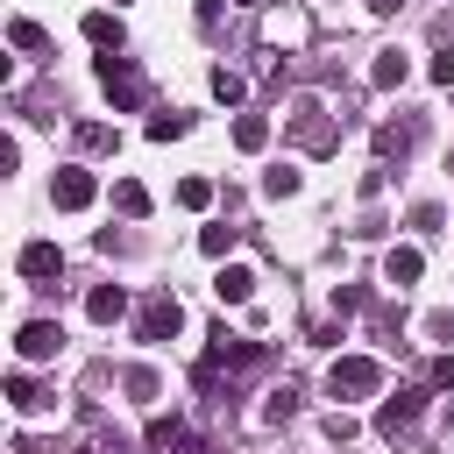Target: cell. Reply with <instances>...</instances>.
<instances>
[{"mask_svg": "<svg viewBox=\"0 0 454 454\" xmlns=\"http://www.w3.org/2000/svg\"><path fill=\"white\" fill-rule=\"evenodd\" d=\"M99 92L114 99V114H135L149 85H142V71H135V57H121V50H106V57H99Z\"/></svg>", "mask_w": 454, "mask_h": 454, "instance_id": "6da1fadb", "label": "cell"}, {"mask_svg": "<svg viewBox=\"0 0 454 454\" xmlns=\"http://www.w3.org/2000/svg\"><path fill=\"white\" fill-rule=\"evenodd\" d=\"M326 390H333V397H376V390H383V362H376V355H340V362L326 369Z\"/></svg>", "mask_w": 454, "mask_h": 454, "instance_id": "7a4b0ae2", "label": "cell"}, {"mask_svg": "<svg viewBox=\"0 0 454 454\" xmlns=\"http://www.w3.org/2000/svg\"><path fill=\"white\" fill-rule=\"evenodd\" d=\"M92 192H99V177H92L85 163H64V170L50 177V199H57L64 213H78V206H92Z\"/></svg>", "mask_w": 454, "mask_h": 454, "instance_id": "3957f363", "label": "cell"}, {"mask_svg": "<svg viewBox=\"0 0 454 454\" xmlns=\"http://www.w3.org/2000/svg\"><path fill=\"white\" fill-rule=\"evenodd\" d=\"M170 333H184V305H177L170 291H156V298L142 305V340H170Z\"/></svg>", "mask_w": 454, "mask_h": 454, "instance_id": "277c9868", "label": "cell"}, {"mask_svg": "<svg viewBox=\"0 0 454 454\" xmlns=\"http://www.w3.org/2000/svg\"><path fill=\"white\" fill-rule=\"evenodd\" d=\"M419 411H426V390H397V397H383V411H376V433H411L419 426Z\"/></svg>", "mask_w": 454, "mask_h": 454, "instance_id": "5b68a950", "label": "cell"}, {"mask_svg": "<svg viewBox=\"0 0 454 454\" xmlns=\"http://www.w3.org/2000/svg\"><path fill=\"white\" fill-rule=\"evenodd\" d=\"M57 348H64V333H57L50 319H28V326H21V340H14V355H21V362H50Z\"/></svg>", "mask_w": 454, "mask_h": 454, "instance_id": "8992f818", "label": "cell"}, {"mask_svg": "<svg viewBox=\"0 0 454 454\" xmlns=\"http://www.w3.org/2000/svg\"><path fill=\"white\" fill-rule=\"evenodd\" d=\"M57 270H64V248H57V241H28V248H21V277H28V284H50Z\"/></svg>", "mask_w": 454, "mask_h": 454, "instance_id": "52a82bcc", "label": "cell"}, {"mask_svg": "<svg viewBox=\"0 0 454 454\" xmlns=\"http://www.w3.org/2000/svg\"><path fill=\"white\" fill-rule=\"evenodd\" d=\"M121 312H128V291H121V284H92V291H85V319H92V326H114Z\"/></svg>", "mask_w": 454, "mask_h": 454, "instance_id": "ba28073f", "label": "cell"}, {"mask_svg": "<svg viewBox=\"0 0 454 454\" xmlns=\"http://www.w3.org/2000/svg\"><path fill=\"white\" fill-rule=\"evenodd\" d=\"M248 291H255V270H248V262H227V270L213 277V298H220V305H248Z\"/></svg>", "mask_w": 454, "mask_h": 454, "instance_id": "9c48e42d", "label": "cell"}, {"mask_svg": "<svg viewBox=\"0 0 454 454\" xmlns=\"http://www.w3.org/2000/svg\"><path fill=\"white\" fill-rule=\"evenodd\" d=\"M404 78H411V57H404V50H376L369 85H376V92H390V85H404Z\"/></svg>", "mask_w": 454, "mask_h": 454, "instance_id": "30bf717a", "label": "cell"}, {"mask_svg": "<svg viewBox=\"0 0 454 454\" xmlns=\"http://www.w3.org/2000/svg\"><path fill=\"white\" fill-rule=\"evenodd\" d=\"M419 277H426V255H419V248H390V255H383V284L404 291V284H419Z\"/></svg>", "mask_w": 454, "mask_h": 454, "instance_id": "8fae6325", "label": "cell"}, {"mask_svg": "<svg viewBox=\"0 0 454 454\" xmlns=\"http://www.w3.org/2000/svg\"><path fill=\"white\" fill-rule=\"evenodd\" d=\"M85 43H99V50H121V14L92 7V14H85Z\"/></svg>", "mask_w": 454, "mask_h": 454, "instance_id": "7c38bea8", "label": "cell"}, {"mask_svg": "<svg viewBox=\"0 0 454 454\" xmlns=\"http://www.w3.org/2000/svg\"><path fill=\"white\" fill-rule=\"evenodd\" d=\"M213 99H220V106H241V99H248V78L220 64V71H213Z\"/></svg>", "mask_w": 454, "mask_h": 454, "instance_id": "4fadbf2b", "label": "cell"}, {"mask_svg": "<svg viewBox=\"0 0 454 454\" xmlns=\"http://www.w3.org/2000/svg\"><path fill=\"white\" fill-rule=\"evenodd\" d=\"M262 142H270V121H262V114H241V121H234V149H248V156H255Z\"/></svg>", "mask_w": 454, "mask_h": 454, "instance_id": "5bb4252c", "label": "cell"}, {"mask_svg": "<svg viewBox=\"0 0 454 454\" xmlns=\"http://www.w3.org/2000/svg\"><path fill=\"white\" fill-rule=\"evenodd\" d=\"M121 390H128V397H135V404H149V397H156V390H163V376H156V369H142V362H135V369H128V376H121Z\"/></svg>", "mask_w": 454, "mask_h": 454, "instance_id": "9a60e30c", "label": "cell"}, {"mask_svg": "<svg viewBox=\"0 0 454 454\" xmlns=\"http://www.w3.org/2000/svg\"><path fill=\"white\" fill-rule=\"evenodd\" d=\"M114 206H121L128 220H142V213H149V192H142L135 177H121V184H114Z\"/></svg>", "mask_w": 454, "mask_h": 454, "instance_id": "2e32d148", "label": "cell"}, {"mask_svg": "<svg viewBox=\"0 0 454 454\" xmlns=\"http://www.w3.org/2000/svg\"><path fill=\"white\" fill-rule=\"evenodd\" d=\"M262 419H270V426H284V419H298V383H284V390H270V404H262Z\"/></svg>", "mask_w": 454, "mask_h": 454, "instance_id": "e0dca14e", "label": "cell"}, {"mask_svg": "<svg viewBox=\"0 0 454 454\" xmlns=\"http://www.w3.org/2000/svg\"><path fill=\"white\" fill-rule=\"evenodd\" d=\"M7 43H14V50H28V57H35V50H50V35H43L35 21H7Z\"/></svg>", "mask_w": 454, "mask_h": 454, "instance_id": "ac0fdd59", "label": "cell"}, {"mask_svg": "<svg viewBox=\"0 0 454 454\" xmlns=\"http://www.w3.org/2000/svg\"><path fill=\"white\" fill-rule=\"evenodd\" d=\"M177 135H192V114H156L149 121V142H177Z\"/></svg>", "mask_w": 454, "mask_h": 454, "instance_id": "d6986e66", "label": "cell"}, {"mask_svg": "<svg viewBox=\"0 0 454 454\" xmlns=\"http://www.w3.org/2000/svg\"><path fill=\"white\" fill-rule=\"evenodd\" d=\"M177 206L206 213V206H213V177H184V184H177Z\"/></svg>", "mask_w": 454, "mask_h": 454, "instance_id": "ffe728a7", "label": "cell"}, {"mask_svg": "<svg viewBox=\"0 0 454 454\" xmlns=\"http://www.w3.org/2000/svg\"><path fill=\"white\" fill-rule=\"evenodd\" d=\"M7 404H14V411H43V397H35V383H28L21 369L7 376Z\"/></svg>", "mask_w": 454, "mask_h": 454, "instance_id": "44dd1931", "label": "cell"}, {"mask_svg": "<svg viewBox=\"0 0 454 454\" xmlns=\"http://www.w3.org/2000/svg\"><path fill=\"white\" fill-rule=\"evenodd\" d=\"M291 192H298V170H291V163H277V170L262 177V199H291Z\"/></svg>", "mask_w": 454, "mask_h": 454, "instance_id": "7402d4cb", "label": "cell"}, {"mask_svg": "<svg viewBox=\"0 0 454 454\" xmlns=\"http://www.w3.org/2000/svg\"><path fill=\"white\" fill-rule=\"evenodd\" d=\"M78 149H114V128H99V121H78Z\"/></svg>", "mask_w": 454, "mask_h": 454, "instance_id": "603a6c76", "label": "cell"}, {"mask_svg": "<svg viewBox=\"0 0 454 454\" xmlns=\"http://www.w3.org/2000/svg\"><path fill=\"white\" fill-rule=\"evenodd\" d=\"M199 248H206V255H227V248H234V227H199Z\"/></svg>", "mask_w": 454, "mask_h": 454, "instance_id": "cb8c5ba5", "label": "cell"}, {"mask_svg": "<svg viewBox=\"0 0 454 454\" xmlns=\"http://www.w3.org/2000/svg\"><path fill=\"white\" fill-rule=\"evenodd\" d=\"M177 440H184L177 419H149V447H177Z\"/></svg>", "mask_w": 454, "mask_h": 454, "instance_id": "d4e9b609", "label": "cell"}, {"mask_svg": "<svg viewBox=\"0 0 454 454\" xmlns=\"http://www.w3.org/2000/svg\"><path fill=\"white\" fill-rule=\"evenodd\" d=\"M426 78H433V85H454V50H433V64H426Z\"/></svg>", "mask_w": 454, "mask_h": 454, "instance_id": "484cf974", "label": "cell"}, {"mask_svg": "<svg viewBox=\"0 0 454 454\" xmlns=\"http://www.w3.org/2000/svg\"><path fill=\"white\" fill-rule=\"evenodd\" d=\"M433 390H454V355H440V362H433Z\"/></svg>", "mask_w": 454, "mask_h": 454, "instance_id": "4316f807", "label": "cell"}, {"mask_svg": "<svg viewBox=\"0 0 454 454\" xmlns=\"http://www.w3.org/2000/svg\"><path fill=\"white\" fill-rule=\"evenodd\" d=\"M362 7H369V14H397L404 0H362Z\"/></svg>", "mask_w": 454, "mask_h": 454, "instance_id": "83f0119b", "label": "cell"}, {"mask_svg": "<svg viewBox=\"0 0 454 454\" xmlns=\"http://www.w3.org/2000/svg\"><path fill=\"white\" fill-rule=\"evenodd\" d=\"M447 440H454V404H447Z\"/></svg>", "mask_w": 454, "mask_h": 454, "instance_id": "f1b7e54d", "label": "cell"}, {"mask_svg": "<svg viewBox=\"0 0 454 454\" xmlns=\"http://www.w3.org/2000/svg\"><path fill=\"white\" fill-rule=\"evenodd\" d=\"M234 7H255V0H234Z\"/></svg>", "mask_w": 454, "mask_h": 454, "instance_id": "f546056e", "label": "cell"}]
</instances>
